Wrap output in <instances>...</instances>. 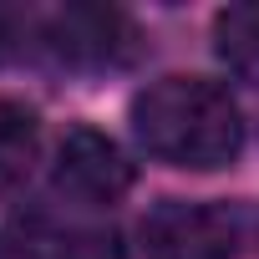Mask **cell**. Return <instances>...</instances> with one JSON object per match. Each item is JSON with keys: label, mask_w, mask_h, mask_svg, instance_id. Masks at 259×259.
Segmentation results:
<instances>
[{"label": "cell", "mask_w": 259, "mask_h": 259, "mask_svg": "<svg viewBox=\"0 0 259 259\" xmlns=\"http://www.w3.org/2000/svg\"><path fill=\"white\" fill-rule=\"evenodd\" d=\"M51 46L76 66H117L133 56V26L112 6H66L51 21Z\"/></svg>", "instance_id": "4"}, {"label": "cell", "mask_w": 259, "mask_h": 259, "mask_svg": "<svg viewBox=\"0 0 259 259\" xmlns=\"http://www.w3.org/2000/svg\"><path fill=\"white\" fill-rule=\"evenodd\" d=\"M36 143H41L36 112L16 97H0V178H21L36 158Z\"/></svg>", "instance_id": "6"}, {"label": "cell", "mask_w": 259, "mask_h": 259, "mask_svg": "<svg viewBox=\"0 0 259 259\" xmlns=\"http://www.w3.org/2000/svg\"><path fill=\"white\" fill-rule=\"evenodd\" d=\"M26 41H31V16H21V11H0V61L26 56Z\"/></svg>", "instance_id": "7"}, {"label": "cell", "mask_w": 259, "mask_h": 259, "mask_svg": "<svg viewBox=\"0 0 259 259\" xmlns=\"http://www.w3.org/2000/svg\"><path fill=\"white\" fill-rule=\"evenodd\" d=\"M56 188L87 208L117 203L133 188V163L122 158V148L97 133V127H71L56 148Z\"/></svg>", "instance_id": "3"}, {"label": "cell", "mask_w": 259, "mask_h": 259, "mask_svg": "<svg viewBox=\"0 0 259 259\" xmlns=\"http://www.w3.org/2000/svg\"><path fill=\"white\" fill-rule=\"evenodd\" d=\"M213 51L239 81L259 87V0H239L213 16Z\"/></svg>", "instance_id": "5"}, {"label": "cell", "mask_w": 259, "mask_h": 259, "mask_svg": "<svg viewBox=\"0 0 259 259\" xmlns=\"http://www.w3.org/2000/svg\"><path fill=\"white\" fill-rule=\"evenodd\" d=\"M143 254L148 259H234L239 249V224L229 208H213V203H158L143 229Z\"/></svg>", "instance_id": "2"}, {"label": "cell", "mask_w": 259, "mask_h": 259, "mask_svg": "<svg viewBox=\"0 0 259 259\" xmlns=\"http://www.w3.org/2000/svg\"><path fill=\"white\" fill-rule=\"evenodd\" d=\"M133 133L158 163L213 173V168L239 158L244 117L219 81L163 76V81H153L133 97Z\"/></svg>", "instance_id": "1"}, {"label": "cell", "mask_w": 259, "mask_h": 259, "mask_svg": "<svg viewBox=\"0 0 259 259\" xmlns=\"http://www.w3.org/2000/svg\"><path fill=\"white\" fill-rule=\"evenodd\" d=\"M0 259H11V249H6V244H0Z\"/></svg>", "instance_id": "8"}]
</instances>
